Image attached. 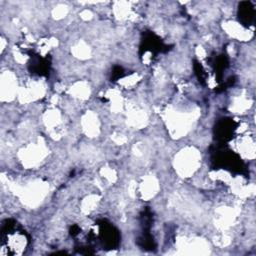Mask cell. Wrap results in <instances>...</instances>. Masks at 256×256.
Listing matches in <instances>:
<instances>
[{
  "mask_svg": "<svg viewBox=\"0 0 256 256\" xmlns=\"http://www.w3.org/2000/svg\"><path fill=\"white\" fill-rule=\"evenodd\" d=\"M2 254L18 255L21 254L26 245L28 244L29 238L25 231L20 230L16 227V222L12 219H7L2 224Z\"/></svg>",
  "mask_w": 256,
  "mask_h": 256,
  "instance_id": "1",
  "label": "cell"
},
{
  "mask_svg": "<svg viewBox=\"0 0 256 256\" xmlns=\"http://www.w3.org/2000/svg\"><path fill=\"white\" fill-rule=\"evenodd\" d=\"M212 163L215 168L228 169L236 173H243L245 166L241 158L230 150L218 147L212 157Z\"/></svg>",
  "mask_w": 256,
  "mask_h": 256,
  "instance_id": "2",
  "label": "cell"
},
{
  "mask_svg": "<svg viewBox=\"0 0 256 256\" xmlns=\"http://www.w3.org/2000/svg\"><path fill=\"white\" fill-rule=\"evenodd\" d=\"M99 227V239L103 246L107 249H114L119 245L120 234L119 231L106 220H101L98 222Z\"/></svg>",
  "mask_w": 256,
  "mask_h": 256,
  "instance_id": "3",
  "label": "cell"
},
{
  "mask_svg": "<svg viewBox=\"0 0 256 256\" xmlns=\"http://www.w3.org/2000/svg\"><path fill=\"white\" fill-rule=\"evenodd\" d=\"M169 46L165 45L161 38H159L153 32L147 31L143 34V39L140 44V55L142 56L146 52H150L153 56H156L160 52L168 51Z\"/></svg>",
  "mask_w": 256,
  "mask_h": 256,
  "instance_id": "4",
  "label": "cell"
},
{
  "mask_svg": "<svg viewBox=\"0 0 256 256\" xmlns=\"http://www.w3.org/2000/svg\"><path fill=\"white\" fill-rule=\"evenodd\" d=\"M236 126V122L230 118H222L216 123L214 134L219 144H224L225 142L232 139Z\"/></svg>",
  "mask_w": 256,
  "mask_h": 256,
  "instance_id": "5",
  "label": "cell"
},
{
  "mask_svg": "<svg viewBox=\"0 0 256 256\" xmlns=\"http://www.w3.org/2000/svg\"><path fill=\"white\" fill-rule=\"evenodd\" d=\"M237 16L239 22L245 26L249 27L255 18V9L250 1H242L238 5Z\"/></svg>",
  "mask_w": 256,
  "mask_h": 256,
  "instance_id": "6",
  "label": "cell"
},
{
  "mask_svg": "<svg viewBox=\"0 0 256 256\" xmlns=\"http://www.w3.org/2000/svg\"><path fill=\"white\" fill-rule=\"evenodd\" d=\"M29 70L32 73L46 76L50 70V60L48 57H40L39 55H31V61L29 63Z\"/></svg>",
  "mask_w": 256,
  "mask_h": 256,
  "instance_id": "7",
  "label": "cell"
},
{
  "mask_svg": "<svg viewBox=\"0 0 256 256\" xmlns=\"http://www.w3.org/2000/svg\"><path fill=\"white\" fill-rule=\"evenodd\" d=\"M228 65H229V60H228L227 55H225V54H221L214 59L213 67H214V71H215L218 82H221L222 76H223V71L228 67Z\"/></svg>",
  "mask_w": 256,
  "mask_h": 256,
  "instance_id": "8",
  "label": "cell"
},
{
  "mask_svg": "<svg viewBox=\"0 0 256 256\" xmlns=\"http://www.w3.org/2000/svg\"><path fill=\"white\" fill-rule=\"evenodd\" d=\"M138 244L146 250H152L156 247L153 236L149 233V230H145V229L143 231V234L140 236L138 240Z\"/></svg>",
  "mask_w": 256,
  "mask_h": 256,
  "instance_id": "9",
  "label": "cell"
},
{
  "mask_svg": "<svg viewBox=\"0 0 256 256\" xmlns=\"http://www.w3.org/2000/svg\"><path fill=\"white\" fill-rule=\"evenodd\" d=\"M193 68H194V71H195V74L199 80V82L201 84H205V81H206V72L203 68V66L201 65V63H199L198 61H194V64H193Z\"/></svg>",
  "mask_w": 256,
  "mask_h": 256,
  "instance_id": "10",
  "label": "cell"
},
{
  "mask_svg": "<svg viewBox=\"0 0 256 256\" xmlns=\"http://www.w3.org/2000/svg\"><path fill=\"white\" fill-rule=\"evenodd\" d=\"M124 74H125V71L121 66H114V68L112 70V74H111V80L116 81L119 78L123 77Z\"/></svg>",
  "mask_w": 256,
  "mask_h": 256,
  "instance_id": "11",
  "label": "cell"
},
{
  "mask_svg": "<svg viewBox=\"0 0 256 256\" xmlns=\"http://www.w3.org/2000/svg\"><path fill=\"white\" fill-rule=\"evenodd\" d=\"M79 232H80V228H79L78 225H72L71 226V228H70V235L72 237L77 236L79 234Z\"/></svg>",
  "mask_w": 256,
  "mask_h": 256,
  "instance_id": "12",
  "label": "cell"
}]
</instances>
